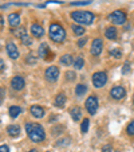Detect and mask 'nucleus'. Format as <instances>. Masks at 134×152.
<instances>
[{
	"instance_id": "5",
	"label": "nucleus",
	"mask_w": 134,
	"mask_h": 152,
	"mask_svg": "<svg viewBox=\"0 0 134 152\" xmlns=\"http://www.w3.org/2000/svg\"><path fill=\"white\" fill-rule=\"evenodd\" d=\"M106 82H107V74L105 72H97L93 74V85L95 88H98V89L103 88L106 85Z\"/></svg>"
},
{
	"instance_id": "40",
	"label": "nucleus",
	"mask_w": 134,
	"mask_h": 152,
	"mask_svg": "<svg viewBox=\"0 0 134 152\" xmlns=\"http://www.w3.org/2000/svg\"><path fill=\"white\" fill-rule=\"evenodd\" d=\"M3 98H4V89L1 88V100H3Z\"/></svg>"
},
{
	"instance_id": "25",
	"label": "nucleus",
	"mask_w": 134,
	"mask_h": 152,
	"mask_svg": "<svg viewBox=\"0 0 134 152\" xmlns=\"http://www.w3.org/2000/svg\"><path fill=\"white\" fill-rule=\"evenodd\" d=\"M88 124H90V121H88V118H83L82 124H80V131H82V133H86L88 129Z\"/></svg>"
},
{
	"instance_id": "12",
	"label": "nucleus",
	"mask_w": 134,
	"mask_h": 152,
	"mask_svg": "<svg viewBox=\"0 0 134 152\" xmlns=\"http://www.w3.org/2000/svg\"><path fill=\"white\" fill-rule=\"evenodd\" d=\"M31 34L34 35L35 38H42L43 35H44V28H43L40 24L34 23V24L31 26Z\"/></svg>"
},
{
	"instance_id": "17",
	"label": "nucleus",
	"mask_w": 134,
	"mask_h": 152,
	"mask_svg": "<svg viewBox=\"0 0 134 152\" xmlns=\"http://www.w3.org/2000/svg\"><path fill=\"white\" fill-rule=\"evenodd\" d=\"M7 133H8L11 137H16L20 133V128L17 125H8L7 126Z\"/></svg>"
},
{
	"instance_id": "23",
	"label": "nucleus",
	"mask_w": 134,
	"mask_h": 152,
	"mask_svg": "<svg viewBox=\"0 0 134 152\" xmlns=\"http://www.w3.org/2000/svg\"><path fill=\"white\" fill-rule=\"evenodd\" d=\"M8 112H9V116H11L12 118H16L17 116L20 115V112H22V109H20L19 106H11V108H9L8 109Z\"/></svg>"
},
{
	"instance_id": "9",
	"label": "nucleus",
	"mask_w": 134,
	"mask_h": 152,
	"mask_svg": "<svg viewBox=\"0 0 134 152\" xmlns=\"http://www.w3.org/2000/svg\"><path fill=\"white\" fill-rule=\"evenodd\" d=\"M110 96H111V98H114V100H122L126 96V90L122 86H114V88H111V90H110Z\"/></svg>"
},
{
	"instance_id": "27",
	"label": "nucleus",
	"mask_w": 134,
	"mask_h": 152,
	"mask_svg": "<svg viewBox=\"0 0 134 152\" xmlns=\"http://www.w3.org/2000/svg\"><path fill=\"white\" fill-rule=\"evenodd\" d=\"M126 132H127L129 136H134V120L131 123H129L127 128H126Z\"/></svg>"
},
{
	"instance_id": "10",
	"label": "nucleus",
	"mask_w": 134,
	"mask_h": 152,
	"mask_svg": "<svg viewBox=\"0 0 134 152\" xmlns=\"http://www.w3.org/2000/svg\"><path fill=\"white\" fill-rule=\"evenodd\" d=\"M24 80L20 75H15L14 78L11 80V88L14 90H22L24 88Z\"/></svg>"
},
{
	"instance_id": "13",
	"label": "nucleus",
	"mask_w": 134,
	"mask_h": 152,
	"mask_svg": "<svg viewBox=\"0 0 134 152\" xmlns=\"http://www.w3.org/2000/svg\"><path fill=\"white\" fill-rule=\"evenodd\" d=\"M105 37L107 38V39H110V40L117 39V37H118L117 28H115V27H113V26H109L105 30Z\"/></svg>"
},
{
	"instance_id": "41",
	"label": "nucleus",
	"mask_w": 134,
	"mask_h": 152,
	"mask_svg": "<svg viewBox=\"0 0 134 152\" xmlns=\"http://www.w3.org/2000/svg\"><path fill=\"white\" fill-rule=\"evenodd\" d=\"M28 152H38L36 149H31V151H28Z\"/></svg>"
},
{
	"instance_id": "24",
	"label": "nucleus",
	"mask_w": 134,
	"mask_h": 152,
	"mask_svg": "<svg viewBox=\"0 0 134 152\" xmlns=\"http://www.w3.org/2000/svg\"><path fill=\"white\" fill-rule=\"evenodd\" d=\"M72 65H74V67L77 70H80L83 67V65H85V61H83L82 57H77L74 59V63H72Z\"/></svg>"
},
{
	"instance_id": "16",
	"label": "nucleus",
	"mask_w": 134,
	"mask_h": 152,
	"mask_svg": "<svg viewBox=\"0 0 134 152\" xmlns=\"http://www.w3.org/2000/svg\"><path fill=\"white\" fill-rule=\"evenodd\" d=\"M38 54H39L40 58L46 59V57L50 54V49H49V45L47 43H42L39 46V50H38Z\"/></svg>"
},
{
	"instance_id": "21",
	"label": "nucleus",
	"mask_w": 134,
	"mask_h": 152,
	"mask_svg": "<svg viewBox=\"0 0 134 152\" xmlns=\"http://www.w3.org/2000/svg\"><path fill=\"white\" fill-rule=\"evenodd\" d=\"M86 92H87V88H86V85H83V83H79V85H77V88H75V94H77L78 97H82Z\"/></svg>"
},
{
	"instance_id": "33",
	"label": "nucleus",
	"mask_w": 134,
	"mask_h": 152,
	"mask_svg": "<svg viewBox=\"0 0 134 152\" xmlns=\"http://www.w3.org/2000/svg\"><path fill=\"white\" fill-rule=\"evenodd\" d=\"M86 42H87V38H82V39H79V40L77 42V46H78V47H83Z\"/></svg>"
},
{
	"instance_id": "34",
	"label": "nucleus",
	"mask_w": 134,
	"mask_h": 152,
	"mask_svg": "<svg viewBox=\"0 0 134 152\" xmlns=\"http://www.w3.org/2000/svg\"><path fill=\"white\" fill-rule=\"evenodd\" d=\"M130 72V65H129L127 62L125 63V66H123V69H122V73L123 74H127V73Z\"/></svg>"
},
{
	"instance_id": "28",
	"label": "nucleus",
	"mask_w": 134,
	"mask_h": 152,
	"mask_svg": "<svg viewBox=\"0 0 134 152\" xmlns=\"http://www.w3.org/2000/svg\"><path fill=\"white\" fill-rule=\"evenodd\" d=\"M110 54L113 55L114 58H117V59H120L121 57H122V51H121L120 49H114V50H111L110 51Z\"/></svg>"
},
{
	"instance_id": "4",
	"label": "nucleus",
	"mask_w": 134,
	"mask_h": 152,
	"mask_svg": "<svg viewBox=\"0 0 134 152\" xmlns=\"http://www.w3.org/2000/svg\"><path fill=\"white\" fill-rule=\"evenodd\" d=\"M109 20L114 24H123L126 22V12L122 10H117L109 15Z\"/></svg>"
},
{
	"instance_id": "2",
	"label": "nucleus",
	"mask_w": 134,
	"mask_h": 152,
	"mask_svg": "<svg viewBox=\"0 0 134 152\" xmlns=\"http://www.w3.org/2000/svg\"><path fill=\"white\" fill-rule=\"evenodd\" d=\"M50 38L56 43H62L66 38V31L59 23H51L50 26Z\"/></svg>"
},
{
	"instance_id": "32",
	"label": "nucleus",
	"mask_w": 134,
	"mask_h": 152,
	"mask_svg": "<svg viewBox=\"0 0 134 152\" xmlns=\"http://www.w3.org/2000/svg\"><path fill=\"white\" fill-rule=\"evenodd\" d=\"M70 144V139H62L60 141H58L56 145L58 147H62V145H69Z\"/></svg>"
},
{
	"instance_id": "19",
	"label": "nucleus",
	"mask_w": 134,
	"mask_h": 152,
	"mask_svg": "<svg viewBox=\"0 0 134 152\" xmlns=\"http://www.w3.org/2000/svg\"><path fill=\"white\" fill-rule=\"evenodd\" d=\"M66 104V96L64 93H59V94H56V97H55V105L59 106V108H63Z\"/></svg>"
},
{
	"instance_id": "37",
	"label": "nucleus",
	"mask_w": 134,
	"mask_h": 152,
	"mask_svg": "<svg viewBox=\"0 0 134 152\" xmlns=\"http://www.w3.org/2000/svg\"><path fill=\"white\" fill-rule=\"evenodd\" d=\"M102 152H113V149H111L110 145H105V147L102 148Z\"/></svg>"
},
{
	"instance_id": "11",
	"label": "nucleus",
	"mask_w": 134,
	"mask_h": 152,
	"mask_svg": "<svg viewBox=\"0 0 134 152\" xmlns=\"http://www.w3.org/2000/svg\"><path fill=\"white\" fill-rule=\"evenodd\" d=\"M6 50H7V54L9 55L11 59H17V58H19V50H17V47H16L15 43L9 42L8 45H7Z\"/></svg>"
},
{
	"instance_id": "36",
	"label": "nucleus",
	"mask_w": 134,
	"mask_h": 152,
	"mask_svg": "<svg viewBox=\"0 0 134 152\" xmlns=\"http://www.w3.org/2000/svg\"><path fill=\"white\" fill-rule=\"evenodd\" d=\"M90 3V1H87V0H86V1H74V3H71L72 6H83V4H88Z\"/></svg>"
},
{
	"instance_id": "8",
	"label": "nucleus",
	"mask_w": 134,
	"mask_h": 152,
	"mask_svg": "<svg viewBox=\"0 0 134 152\" xmlns=\"http://www.w3.org/2000/svg\"><path fill=\"white\" fill-rule=\"evenodd\" d=\"M102 50H103V40L101 39V38H95V39L93 40V43H91L90 53L97 57V55H99L101 53H102Z\"/></svg>"
},
{
	"instance_id": "22",
	"label": "nucleus",
	"mask_w": 134,
	"mask_h": 152,
	"mask_svg": "<svg viewBox=\"0 0 134 152\" xmlns=\"http://www.w3.org/2000/svg\"><path fill=\"white\" fill-rule=\"evenodd\" d=\"M71 28H72V32H74V35H77V37H80V35L85 34V28H83L80 24H79V26H78V24H72Z\"/></svg>"
},
{
	"instance_id": "42",
	"label": "nucleus",
	"mask_w": 134,
	"mask_h": 152,
	"mask_svg": "<svg viewBox=\"0 0 134 152\" xmlns=\"http://www.w3.org/2000/svg\"><path fill=\"white\" fill-rule=\"evenodd\" d=\"M46 152H50V151H46Z\"/></svg>"
},
{
	"instance_id": "14",
	"label": "nucleus",
	"mask_w": 134,
	"mask_h": 152,
	"mask_svg": "<svg viewBox=\"0 0 134 152\" xmlns=\"http://www.w3.org/2000/svg\"><path fill=\"white\" fill-rule=\"evenodd\" d=\"M30 110H31V115L36 118H42L43 116H44V109L39 105H32Z\"/></svg>"
},
{
	"instance_id": "20",
	"label": "nucleus",
	"mask_w": 134,
	"mask_h": 152,
	"mask_svg": "<svg viewBox=\"0 0 134 152\" xmlns=\"http://www.w3.org/2000/svg\"><path fill=\"white\" fill-rule=\"evenodd\" d=\"M60 63H62V65H66V66H70L71 63H74V58H72L71 54H66L60 58Z\"/></svg>"
},
{
	"instance_id": "31",
	"label": "nucleus",
	"mask_w": 134,
	"mask_h": 152,
	"mask_svg": "<svg viewBox=\"0 0 134 152\" xmlns=\"http://www.w3.org/2000/svg\"><path fill=\"white\" fill-rule=\"evenodd\" d=\"M75 77H77V75H75L74 72H67L66 73V80L67 81H74Z\"/></svg>"
},
{
	"instance_id": "3",
	"label": "nucleus",
	"mask_w": 134,
	"mask_h": 152,
	"mask_svg": "<svg viewBox=\"0 0 134 152\" xmlns=\"http://www.w3.org/2000/svg\"><path fill=\"white\" fill-rule=\"evenodd\" d=\"M28 136L34 143H40V141L44 140L46 133H44V129H43L42 125H39V124H34V128H32V131L28 133Z\"/></svg>"
},
{
	"instance_id": "26",
	"label": "nucleus",
	"mask_w": 134,
	"mask_h": 152,
	"mask_svg": "<svg viewBox=\"0 0 134 152\" xmlns=\"http://www.w3.org/2000/svg\"><path fill=\"white\" fill-rule=\"evenodd\" d=\"M26 34H27V31H26V28H24V27H19V28L15 31V37L20 38V39H22V38H23Z\"/></svg>"
},
{
	"instance_id": "15",
	"label": "nucleus",
	"mask_w": 134,
	"mask_h": 152,
	"mask_svg": "<svg viewBox=\"0 0 134 152\" xmlns=\"http://www.w3.org/2000/svg\"><path fill=\"white\" fill-rule=\"evenodd\" d=\"M8 23L11 27H17L20 23V15L14 12V14H9L8 15Z\"/></svg>"
},
{
	"instance_id": "1",
	"label": "nucleus",
	"mask_w": 134,
	"mask_h": 152,
	"mask_svg": "<svg viewBox=\"0 0 134 152\" xmlns=\"http://www.w3.org/2000/svg\"><path fill=\"white\" fill-rule=\"evenodd\" d=\"M71 18L77 23L85 24V26L93 24V22H94V19H95L94 14L90 11H74V12H71Z\"/></svg>"
},
{
	"instance_id": "38",
	"label": "nucleus",
	"mask_w": 134,
	"mask_h": 152,
	"mask_svg": "<svg viewBox=\"0 0 134 152\" xmlns=\"http://www.w3.org/2000/svg\"><path fill=\"white\" fill-rule=\"evenodd\" d=\"M0 152H9V148H8L7 145H4V144H3V145L0 147Z\"/></svg>"
},
{
	"instance_id": "35",
	"label": "nucleus",
	"mask_w": 134,
	"mask_h": 152,
	"mask_svg": "<svg viewBox=\"0 0 134 152\" xmlns=\"http://www.w3.org/2000/svg\"><path fill=\"white\" fill-rule=\"evenodd\" d=\"M32 128H34V124H32V123H27V124H26V131H27V133L31 132Z\"/></svg>"
},
{
	"instance_id": "30",
	"label": "nucleus",
	"mask_w": 134,
	"mask_h": 152,
	"mask_svg": "<svg viewBox=\"0 0 134 152\" xmlns=\"http://www.w3.org/2000/svg\"><path fill=\"white\" fill-rule=\"evenodd\" d=\"M22 42H23L24 46H30V45H31V38L28 37V34H26L23 38H22Z\"/></svg>"
},
{
	"instance_id": "39",
	"label": "nucleus",
	"mask_w": 134,
	"mask_h": 152,
	"mask_svg": "<svg viewBox=\"0 0 134 152\" xmlns=\"http://www.w3.org/2000/svg\"><path fill=\"white\" fill-rule=\"evenodd\" d=\"M0 65H1V73H3L4 69H6V66H4V61H3V59L0 61Z\"/></svg>"
},
{
	"instance_id": "18",
	"label": "nucleus",
	"mask_w": 134,
	"mask_h": 152,
	"mask_svg": "<svg viewBox=\"0 0 134 152\" xmlns=\"http://www.w3.org/2000/svg\"><path fill=\"white\" fill-rule=\"evenodd\" d=\"M70 115H71V117H72V120H74V121H79L80 117H82V110H80V108L75 106V108H72V109H71Z\"/></svg>"
},
{
	"instance_id": "29",
	"label": "nucleus",
	"mask_w": 134,
	"mask_h": 152,
	"mask_svg": "<svg viewBox=\"0 0 134 152\" xmlns=\"http://www.w3.org/2000/svg\"><path fill=\"white\" fill-rule=\"evenodd\" d=\"M26 62L30 63V65H34V63L36 62V58H35V55L28 54V55H27V58H26Z\"/></svg>"
},
{
	"instance_id": "7",
	"label": "nucleus",
	"mask_w": 134,
	"mask_h": 152,
	"mask_svg": "<svg viewBox=\"0 0 134 152\" xmlns=\"http://www.w3.org/2000/svg\"><path fill=\"white\" fill-rule=\"evenodd\" d=\"M44 75H46V80L50 81V82H55L59 77V69L56 66H50L46 69L44 72Z\"/></svg>"
},
{
	"instance_id": "6",
	"label": "nucleus",
	"mask_w": 134,
	"mask_h": 152,
	"mask_svg": "<svg viewBox=\"0 0 134 152\" xmlns=\"http://www.w3.org/2000/svg\"><path fill=\"white\" fill-rule=\"evenodd\" d=\"M85 106L90 115H95V113H97V109H98V98L95 97V96H90V97L86 100Z\"/></svg>"
}]
</instances>
